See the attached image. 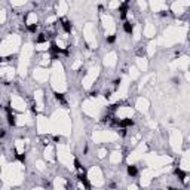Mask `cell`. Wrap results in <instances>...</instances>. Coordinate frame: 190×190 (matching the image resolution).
<instances>
[{
  "label": "cell",
  "mask_w": 190,
  "mask_h": 190,
  "mask_svg": "<svg viewBox=\"0 0 190 190\" xmlns=\"http://www.w3.org/2000/svg\"><path fill=\"white\" fill-rule=\"evenodd\" d=\"M77 178H79V181L83 184V187L86 190H91V183H89L88 177H86V172H83V174H79L77 175Z\"/></svg>",
  "instance_id": "cell-1"
},
{
  "label": "cell",
  "mask_w": 190,
  "mask_h": 190,
  "mask_svg": "<svg viewBox=\"0 0 190 190\" xmlns=\"http://www.w3.org/2000/svg\"><path fill=\"white\" fill-rule=\"evenodd\" d=\"M128 6H129V3H128V2H123L122 5L119 6V12H120V19H123V21H126V12H128Z\"/></svg>",
  "instance_id": "cell-2"
},
{
  "label": "cell",
  "mask_w": 190,
  "mask_h": 190,
  "mask_svg": "<svg viewBox=\"0 0 190 190\" xmlns=\"http://www.w3.org/2000/svg\"><path fill=\"white\" fill-rule=\"evenodd\" d=\"M53 97H55V100L59 101V102H61L64 107L68 106V104H67V101H65V95L64 94H61V92H53Z\"/></svg>",
  "instance_id": "cell-3"
},
{
  "label": "cell",
  "mask_w": 190,
  "mask_h": 190,
  "mask_svg": "<svg viewBox=\"0 0 190 190\" xmlns=\"http://www.w3.org/2000/svg\"><path fill=\"white\" fill-rule=\"evenodd\" d=\"M123 31L126 34H132V31H134V24L131 22V21H125L123 22Z\"/></svg>",
  "instance_id": "cell-4"
},
{
  "label": "cell",
  "mask_w": 190,
  "mask_h": 190,
  "mask_svg": "<svg viewBox=\"0 0 190 190\" xmlns=\"http://www.w3.org/2000/svg\"><path fill=\"white\" fill-rule=\"evenodd\" d=\"M126 172H128L129 177H137V175H138V168H137L135 165H128Z\"/></svg>",
  "instance_id": "cell-5"
},
{
  "label": "cell",
  "mask_w": 190,
  "mask_h": 190,
  "mask_svg": "<svg viewBox=\"0 0 190 190\" xmlns=\"http://www.w3.org/2000/svg\"><path fill=\"white\" fill-rule=\"evenodd\" d=\"M132 125H134V120H132V119L125 117V119H122V120H120L119 126H120V128H129V126H132Z\"/></svg>",
  "instance_id": "cell-6"
},
{
  "label": "cell",
  "mask_w": 190,
  "mask_h": 190,
  "mask_svg": "<svg viewBox=\"0 0 190 190\" xmlns=\"http://www.w3.org/2000/svg\"><path fill=\"white\" fill-rule=\"evenodd\" d=\"M49 49H51V52H53V55H59V53H62V49H61L55 42L51 43V48H49Z\"/></svg>",
  "instance_id": "cell-7"
},
{
  "label": "cell",
  "mask_w": 190,
  "mask_h": 190,
  "mask_svg": "<svg viewBox=\"0 0 190 190\" xmlns=\"http://www.w3.org/2000/svg\"><path fill=\"white\" fill-rule=\"evenodd\" d=\"M59 22L62 25V30L65 33H71V22L70 21H64V19H59Z\"/></svg>",
  "instance_id": "cell-8"
},
{
  "label": "cell",
  "mask_w": 190,
  "mask_h": 190,
  "mask_svg": "<svg viewBox=\"0 0 190 190\" xmlns=\"http://www.w3.org/2000/svg\"><path fill=\"white\" fill-rule=\"evenodd\" d=\"M174 174L177 175V178L180 180V181H184V180H186V172H184L183 169H181V168H175Z\"/></svg>",
  "instance_id": "cell-9"
},
{
  "label": "cell",
  "mask_w": 190,
  "mask_h": 190,
  "mask_svg": "<svg viewBox=\"0 0 190 190\" xmlns=\"http://www.w3.org/2000/svg\"><path fill=\"white\" fill-rule=\"evenodd\" d=\"M48 40V37H46V34H43V33H40V34L36 37V43H45V42Z\"/></svg>",
  "instance_id": "cell-10"
},
{
  "label": "cell",
  "mask_w": 190,
  "mask_h": 190,
  "mask_svg": "<svg viewBox=\"0 0 190 190\" xmlns=\"http://www.w3.org/2000/svg\"><path fill=\"white\" fill-rule=\"evenodd\" d=\"M15 159L19 160L21 163H25V154L24 153H17V152H15Z\"/></svg>",
  "instance_id": "cell-11"
},
{
  "label": "cell",
  "mask_w": 190,
  "mask_h": 190,
  "mask_svg": "<svg viewBox=\"0 0 190 190\" xmlns=\"http://www.w3.org/2000/svg\"><path fill=\"white\" fill-rule=\"evenodd\" d=\"M39 28V25L37 24H27V30H28L30 33H36Z\"/></svg>",
  "instance_id": "cell-12"
},
{
  "label": "cell",
  "mask_w": 190,
  "mask_h": 190,
  "mask_svg": "<svg viewBox=\"0 0 190 190\" xmlns=\"http://www.w3.org/2000/svg\"><path fill=\"white\" fill-rule=\"evenodd\" d=\"M7 123L11 126H15L17 125V120H15V116L13 114H7Z\"/></svg>",
  "instance_id": "cell-13"
},
{
  "label": "cell",
  "mask_w": 190,
  "mask_h": 190,
  "mask_svg": "<svg viewBox=\"0 0 190 190\" xmlns=\"http://www.w3.org/2000/svg\"><path fill=\"white\" fill-rule=\"evenodd\" d=\"M106 42L108 43V45H113V43L116 42V34H112V36H108V37L106 39Z\"/></svg>",
  "instance_id": "cell-14"
},
{
  "label": "cell",
  "mask_w": 190,
  "mask_h": 190,
  "mask_svg": "<svg viewBox=\"0 0 190 190\" xmlns=\"http://www.w3.org/2000/svg\"><path fill=\"white\" fill-rule=\"evenodd\" d=\"M74 168H76V169H83V166L80 165V162H79V159H74ZM83 171H85V169H83Z\"/></svg>",
  "instance_id": "cell-15"
},
{
  "label": "cell",
  "mask_w": 190,
  "mask_h": 190,
  "mask_svg": "<svg viewBox=\"0 0 190 190\" xmlns=\"http://www.w3.org/2000/svg\"><path fill=\"white\" fill-rule=\"evenodd\" d=\"M119 85H120V79H114V80H113V86H114V89H117Z\"/></svg>",
  "instance_id": "cell-16"
},
{
  "label": "cell",
  "mask_w": 190,
  "mask_h": 190,
  "mask_svg": "<svg viewBox=\"0 0 190 190\" xmlns=\"http://www.w3.org/2000/svg\"><path fill=\"white\" fill-rule=\"evenodd\" d=\"M5 112L7 113V114H13V113H12V108H11V106H5Z\"/></svg>",
  "instance_id": "cell-17"
},
{
  "label": "cell",
  "mask_w": 190,
  "mask_h": 190,
  "mask_svg": "<svg viewBox=\"0 0 190 190\" xmlns=\"http://www.w3.org/2000/svg\"><path fill=\"white\" fill-rule=\"evenodd\" d=\"M110 97H112V91H106V92H104V98H106V100H108Z\"/></svg>",
  "instance_id": "cell-18"
},
{
  "label": "cell",
  "mask_w": 190,
  "mask_h": 190,
  "mask_svg": "<svg viewBox=\"0 0 190 190\" xmlns=\"http://www.w3.org/2000/svg\"><path fill=\"white\" fill-rule=\"evenodd\" d=\"M112 123H113V125H119V123H120V120H119L117 117H113V119H112Z\"/></svg>",
  "instance_id": "cell-19"
},
{
  "label": "cell",
  "mask_w": 190,
  "mask_h": 190,
  "mask_svg": "<svg viewBox=\"0 0 190 190\" xmlns=\"http://www.w3.org/2000/svg\"><path fill=\"white\" fill-rule=\"evenodd\" d=\"M120 106V102H116V104H113V106H110V110H116L117 107Z\"/></svg>",
  "instance_id": "cell-20"
},
{
  "label": "cell",
  "mask_w": 190,
  "mask_h": 190,
  "mask_svg": "<svg viewBox=\"0 0 190 190\" xmlns=\"http://www.w3.org/2000/svg\"><path fill=\"white\" fill-rule=\"evenodd\" d=\"M120 135H122V137H126V129H125V128H122V129H120Z\"/></svg>",
  "instance_id": "cell-21"
},
{
  "label": "cell",
  "mask_w": 190,
  "mask_h": 190,
  "mask_svg": "<svg viewBox=\"0 0 190 190\" xmlns=\"http://www.w3.org/2000/svg\"><path fill=\"white\" fill-rule=\"evenodd\" d=\"M159 15H160V17H166V15H168V12H166V11H160Z\"/></svg>",
  "instance_id": "cell-22"
},
{
  "label": "cell",
  "mask_w": 190,
  "mask_h": 190,
  "mask_svg": "<svg viewBox=\"0 0 190 190\" xmlns=\"http://www.w3.org/2000/svg\"><path fill=\"white\" fill-rule=\"evenodd\" d=\"M59 140H61V137H58V135H55V137H53V141H55V142H58Z\"/></svg>",
  "instance_id": "cell-23"
},
{
  "label": "cell",
  "mask_w": 190,
  "mask_h": 190,
  "mask_svg": "<svg viewBox=\"0 0 190 190\" xmlns=\"http://www.w3.org/2000/svg\"><path fill=\"white\" fill-rule=\"evenodd\" d=\"M31 112L34 113V114H37V110H36V106H31Z\"/></svg>",
  "instance_id": "cell-24"
},
{
  "label": "cell",
  "mask_w": 190,
  "mask_h": 190,
  "mask_svg": "<svg viewBox=\"0 0 190 190\" xmlns=\"http://www.w3.org/2000/svg\"><path fill=\"white\" fill-rule=\"evenodd\" d=\"M5 135H6V131L2 129V134H0V137H2V138H5Z\"/></svg>",
  "instance_id": "cell-25"
},
{
  "label": "cell",
  "mask_w": 190,
  "mask_h": 190,
  "mask_svg": "<svg viewBox=\"0 0 190 190\" xmlns=\"http://www.w3.org/2000/svg\"><path fill=\"white\" fill-rule=\"evenodd\" d=\"M12 59V55H9V57H6V58H3V61H11Z\"/></svg>",
  "instance_id": "cell-26"
},
{
  "label": "cell",
  "mask_w": 190,
  "mask_h": 190,
  "mask_svg": "<svg viewBox=\"0 0 190 190\" xmlns=\"http://www.w3.org/2000/svg\"><path fill=\"white\" fill-rule=\"evenodd\" d=\"M97 95H98V92H97V91H94V92H91V97H97Z\"/></svg>",
  "instance_id": "cell-27"
},
{
  "label": "cell",
  "mask_w": 190,
  "mask_h": 190,
  "mask_svg": "<svg viewBox=\"0 0 190 190\" xmlns=\"http://www.w3.org/2000/svg\"><path fill=\"white\" fill-rule=\"evenodd\" d=\"M62 53H64V55H68V49H62Z\"/></svg>",
  "instance_id": "cell-28"
},
{
  "label": "cell",
  "mask_w": 190,
  "mask_h": 190,
  "mask_svg": "<svg viewBox=\"0 0 190 190\" xmlns=\"http://www.w3.org/2000/svg\"><path fill=\"white\" fill-rule=\"evenodd\" d=\"M116 187V183H110V189H114Z\"/></svg>",
  "instance_id": "cell-29"
},
{
  "label": "cell",
  "mask_w": 190,
  "mask_h": 190,
  "mask_svg": "<svg viewBox=\"0 0 190 190\" xmlns=\"http://www.w3.org/2000/svg\"><path fill=\"white\" fill-rule=\"evenodd\" d=\"M168 190H181V189H175V187H168Z\"/></svg>",
  "instance_id": "cell-30"
}]
</instances>
